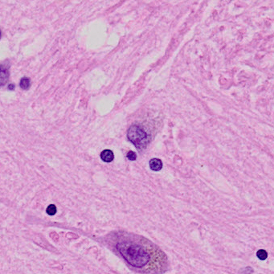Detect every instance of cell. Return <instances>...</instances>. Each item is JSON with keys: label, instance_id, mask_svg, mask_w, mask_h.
<instances>
[{"label": "cell", "instance_id": "obj_9", "mask_svg": "<svg viewBox=\"0 0 274 274\" xmlns=\"http://www.w3.org/2000/svg\"><path fill=\"white\" fill-rule=\"evenodd\" d=\"M8 88L10 89V90H14L15 89V85L13 84H11L9 86H8Z\"/></svg>", "mask_w": 274, "mask_h": 274}, {"label": "cell", "instance_id": "obj_8", "mask_svg": "<svg viewBox=\"0 0 274 274\" xmlns=\"http://www.w3.org/2000/svg\"><path fill=\"white\" fill-rule=\"evenodd\" d=\"M127 158L130 161H134L136 160L137 158V154L134 152V151H130L127 154Z\"/></svg>", "mask_w": 274, "mask_h": 274}, {"label": "cell", "instance_id": "obj_2", "mask_svg": "<svg viewBox=\"0 0 274 274\" xmlns=\"http://www.w3.org/2000/svg\"><path fill=\"white\" fill-rule=\"evenodd\" d=\"M128 139L136 146L138 150L146 149L149 142L148 135L144 130L138 126H132L129 129Z\"/></svg>", "mask_w": 274, "mask_h": 274}, {"label": "cell", "instance_id": "obj_3", "mask_svg": "<svg viewBox=\"0 0 274 274\" xmlns=\"http://www.w3.org/2000/svg\"><path fill=\"white\" fill-rule=\"evenodd\" d=\"M150 167L154 171H159L162 168V162L158 158H153L150 161Z\"/></svg>", "mask_w": 274, "mask_h": 274}, {"label": "cell", "instance_id": "obj_4", "mask_svg": "<svg viewBox=\"0 0 274 274\" xmlns=\"http://www.w3.org/2000/svg\"><path fill=\"white\" fill-rule=\"evenodd\" d=\"M101 158L105 162H112L114 158L113 153L109 150H104V151H102L101 154Z\"/></svg>", "mask_w": 274, "mask_h": 274}, {"label": "cell", "instance_id": "obj_5", "mask_svg": "<svg viewBox=\"0 0 274 274\" xmlns=\"http://www.w3.org/2000/svg\"><path fill=\"white\" fill-rule=\"evenodd\" d=\"M19 84L20 87H21L23 89H25V90H26V89H28L29 87H30L31 81L28 78H27V77H24V78L21 79V80H20Z\"/></svg>", "mask_w": 274, "mask_h": 274}, {"label": "cell", "instance_id": "obj_6", "mask_svg": "<svg viewBox=\"0 0 274 274\" xmlns=\"http://www.w3.org/2000/svg\"><path fill=\"white\" fill-rule=\"evenodd\" d=\"M256 256L260 259V260H266L267 257H268V253L264 249H260L258 252H256Z\"/></svg>", "mask_w": 274, "mask_h": 274}, {"label": "cell", "instance_id": "obj_7", "mask_svg": "<svg viewBox=\"0 0 274 274\" xmlns=\"http://www.w3.org/2000/svg\"><path fill=\"white\" fill-rule=\"evenodd\" d=\"M56 211H57L56 210V207L55 206L54 204H50L46 209V212L47 213H48V215H49V216H54V215L56 213Z\"/></svg>", "mask_w": 274, "mask_h": 274}, {"label": "cell", "instance_id": "obj_1", "mask_svg": "<svg viewBox=\"0 0 274 274\" xmlns=\"http://www.w3.org/2000/svg\"><path fill=\"white\" fill-rule=\"evenodd\" d=\"M117 249L122 257L133 267L142 268L148 264L150 256L143 247L134 243H119Z\"/></svg>", "mask_w": 274, "mask_h": 274}]
</instances>
